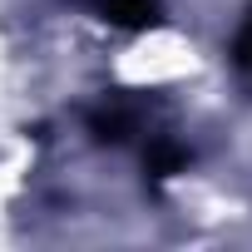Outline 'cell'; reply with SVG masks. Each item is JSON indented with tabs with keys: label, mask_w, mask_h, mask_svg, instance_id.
Masks as SVG:
<instances>
[{
	"label": "cell",
	"mask_w": 252,
	"mask_h": 252,
	"mask_svg": "<svg viewBox=\"0 0 252 252\" xmlns=\"http://www.w3.org/2000/svg\"><path fill=\"white\" fill-rule=\"evenodd\" d=\"M89 129H94V139H104V144H124L129 134L144 129V99H134V94H109L104 104L89 109Z\"/></svg>",
	"instance_id": "1"
},
{
	"label": "cell",
	"mask_w": 252,
	"mask_h": 252,
	"mask_svg": "<svg viewBox=\"0 0 252 252\" xmlns=\"http://www.w3.org/2000/svg\"><path fill=\"white\" fill-rule=\"evenodd\" d=\"M94 15L114 30H154L163 20V0H94Z\"/></svg>",
	"instance_id": "2"
},
{
	"label": "cell",
	"mask_w": 252,
	"mask_h": 252,
	"mask_svg": "<svg viewBox=\"0 0 252 252\" xmlns=\"http://www.w3.org/2000/svg\"><path fill=\"white\" fill-rule=\"evenodd\" d=\"M183 163H188V149H183L178 139H168V134H158V139L144 149V168H149V178H154V183H163V178L183 173Z\"/></svg>",
	"instance_id": "3"
},
{
	"label": "cell",
	"mask_w": 252,
	"mask_h": 252,
	"mask_svg": "<svg viewBox=\"0 0 252 252\" xmlns=\"http://www.w3.org/2000/svg\"><path fill=\"white\" fill-rule=\"evenodd\" d=\"M232 69L252 84V5H247V15H242V25H237V35H232Z\"/></svg>",
	"instance_id": "4"
}]
</instances>
